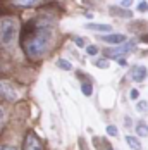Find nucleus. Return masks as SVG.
<instances>
[{
  "instance_id": "12",
  "label": "nucleus",
  "mask_w": 148,
  "mask_h": 150,
  "mask_svg": "<svg viewBox=\"0 0 148 150\" xmlns=\"http://www.w3.org/2000/svg\"><path fill=\"white\" fill-rule=\"evenodd\" d=\"M136 133H138V136H148V126L147 124H138L136 126Z\"/></svg>"
},
{
  "instance_id": "8",
  "label": "nucleus",
  "mask_w": 148,
  "mask_h": 150,
  "mask_svg": "<svg viewBox=\"0 0 148 150\" xmlns=\"http://www.w3.org/2000/svg\"><path fill=\"white\" fill-rule=\"evenodd\" d=\"M86 28L93 31H98V33H110L112 31L110 24H97V23H90V24H86Z\"/></svg>"
},
{
  "instance_id": "18",
  "label": "nucleus",
  "mask_w": 148,
  "mask_h": 150,
  "mask_svg": "<svg viewBox=\"0 0 148 150\" xmlns=\"http://www.w3.org/2000/svg\"><path fill=\"white\" fill-rule=\"evenodd\" d=\"M136 109H138L140 112H145L148 109V102H145V100H143V102H138V104H136Z\"/></svg>"
},
{
  "instance_id": "1",
  "label": "nucleus",
  "mask_w": 148,
  "mask_h": 150,
  "mask_svg": "<svg viewBox=\"0 0 148 150\" xmlns=\"http://www.w3.org/2000/svg\"><path fill=\"white\" fill-rule=\"evenodd\" d=\"M52 43V31L50 28H36L35 33L24 42V52L30 59H40L45 52L50 48Z\"/></svg>"
},
{
  "instance_id": "13",
  "label": "nucleus",
  "mask_w": 148,
  "mask_h": 150,
  "mask_svg": "<svg viewBox=\"0 0 148 150\" xmlns=\"http://www.w3.org/2000/svg\"><path fill=\"white\" fill-rule=\"evenodd\" d=\"M81 91H83L85 97H90V95L93 93V86H91V83H83V85H81Z\"/></svg>"
},
{
  "instance_id": "20",
  "label": "nucleus",
  "mask_w": 148,
  "mask_h": 150,
  "mask_svg": "<svg viewBox=\"0 0 148 150\" xmlns=\"http://www.w3.org/2000/svg\"><path fill=\"white\" fill-rule=\"evenodd\" d=\"M147 9H148V4H147V2H145V0H143V2H140V5H138V11H140V12H145Z\"/></svg>"
},
{
  "instance_id": "17",
  "label": "nucleus",
  "mask_w": 148,
  "mask_h": 150,
  "mask_svg": "<svg viewBox=\"0 0 148 150\" xmlns=\"http://www.w3.org/2000/svg\"><path fill=\"white\" fill-rule=\"evenodd\" d=\"M86 52H88V55H97V54H98V47L88 45L86 47Z\"/></svg>"
},
{
  "instance_id": "27",
  "label": "nucleus",
  "mask_w": 148,
  "mask_h": 150,
  "mask_svg": "<svg viewBox=\"0 0 148 150\" xmlns=\"http://www.w3.org/2000/svg\"><path fill=\"white\" fill-rule=\"evenodd\" d=\"M0 122H2V110H0Z\"/></svg>"
},
{
  "instance_id": "25",
  "label": "nucleus",
  "mask_w": 148,
  "mask_h": 150,
  "mask_svg": "<svg viewBox=\"0 0 148 150\" xmlns=\"http://www.w3.org/2000/svg\"><path fill=\"white\" fill-rule=\"evenodd\" d=\"M119 64L121 66H126V59H119Z\"/></svg>"
},
{
  "instance_id": "9",
  "label": "nucleus",
  "mask_w": 148,
  "mask_h": 150,
  "mask_svg": "<svg viewBox=\"0 0 148 150\" xmlns=\"http://www.w3.org/2000/svg\"><path fill=\"white\" fill-rule=\"evenodd\" d=\"M110 12L114 16H119V17H133L131 11H126L122 7H110Z\"/></svg>"
},
{
  "instance_id": "2",
  "label": "nucleus",
  "mask_w": 148,
  "mask_h": 150,
  "mask_svg": "<svg viewBox=\"0 0 148 150\" xmlns=\"http://www.w3.org/2000/svg\"><path fill=\"white\" fill-rule=\"evenodd\" d=\"M19 23L14 17H4L0 21V43L5 47H11L16 42Z\"/></svg>"
},
{
  "instance_id": "5",
  "label": "nucleus",
  "mask_w": 148,
  "mask_h": 150,
  "mask_svg": "<svg viewBox=\"0 0 148 150\" xmlns=\"http://www.w3.org/2000/svg\"><path fill=\"white\" fill-rule=\"evenodd\" d=\"M0 95H2V97H7L9 100H16V98H17V91H16L7 81H0Z\"/></svg>"
},
{
  "instance_id": "7",
  "label": "nucleus",
  "mask_w": 148,
  "mask_h": 150,
  "mask_svg": "<svg viewBox=\"0 0 148 150\" xmlns=\"http://www.w3.org/2000/svg\"><path fill=\"white\" fill-rule=\"evenodd\" d=\"M102 40L110 43V45H121V43L126 42V36L121 35V33H116V35H105V36H102Z\"/></svg>"
},
{
  "instance_id": "16",
  "label": "nucleus",
  "mask_w": 148,
  "mask_h": 150,
  "mask_svg": "<svg viewBox=\"0 0 148 150\" xmlns=\"http://www.w3.org/2000/svg\"><path fill=\"white\" fill-rule=\"evenodd\" d=\"M107 135H110V136H117V135H119V129L116 128V126L109 124V126H107Z\"/></svg>"
},
{
  "instance_id": "10",
  "label": "nucleus",
  "mask_w": 148,
  "mask_h": 150,
  "mask_svg": "<svg viewBox=\"0 0 148 150\" xmlns=\"http://www.w3.org/2000/svg\"><path fill=\"white\" fill-rule=\"evenodd\" d=\"M126 143L131 147L133 150H141V143H140V140L136 138V136H126Z\"/></svg>"
},
{
  "instance_id": "19",
  "label": "nucleus",
  "mask_w": 148,
  "mask_h": 150,
  "mask_svg": "<svg viewBox=\"0 0 148 150\" xmlns=\"http://www.w3.org/2000/svg\"><path fill=\"white\" fill-rule=\"evenodd\" d=\"M131 5H133V0H122L119 7H122V9H128V7H131Z\"/></svg>"
},
{
  "instance_id": "4",
  "label": "nucleus",
  "mask_w": 148,
  "mask_h": 150,
  "mask_svg": "<svg viewBox=\"0 0 148 150\" xmlns=\"http://www.w3.org/2000/svg\"><path fill=\"white\" fill-rule=\"evenodd\" d=\"M23 150H43V147H42L38 136L35 135V133H28L26 140H24V147H23Z\"/></svg>"
},
{
  "instance_id": "15",
  "label": "nucleus",
  "mask_w": 148,
  "mask_h": 150,
  "mask_svg": "<svg viewBox=\"0 0 148 150\" xmlns=\"http://www.w3.org/2000/svg\"><path fill=\"white\" fill-rule=\"evenodd\" d=\"M19 5H23V7H31V5H36L40 0H16Z\"/></svg>"
},
{
  "instance_id": "3",
  "label": "nucleus",
  "mask_w": 148,
  "mask_h": 150,
  "mask_svg": "<svg viewBox=\"0 0 148 150\" xmlns=\"http://www.w3.org/2000/svg\"><path fill=\"white\" fill-rule=\"evenodd\" d=\"M134 48H136V42H124V43H121V45H116V48H109V50H105V54L109 55V57H112V59H117L121 55H124V54H128V52H133Z\"/></svg>"
},
{
  "instance_id": "28",
  "label": "nucleus",
  "mask_w": 148,
  "mask_h": 150,
  "mask_svg": "<svg viewBox=\"0 0 148 150\" xmlns=\"http://www.w3.org/2000/svg\"><path fill=\"white\" fill-rule=\"evenodd\" d=\"M109 150H112V149H109Z\"/></svg>"
},
{
  "instance_id": "11",
  "label": "nucleus",
  "mask_w": 148,
  "mask_h": 150,
  "mask_svg": "<svg viewBox=\"0 0 148 150\" xmlns=\"http://www.w3.org/2000/svg\"><path fill=\"white\" fill-rule=\"evenodd\" d=\"M57 66H59L60 69H64V71H71V69H73V64L66 59H59L57 60Z\"/></svg>"
},
{
  "instance_id": "22",
  "label": "nucleus",
  "mask_w": 148,
  "mask_h": 150,
  "mask_svg": "<svg viewBox=\"0 0 148 150\" xmlns=\"http://www.w3.org/2000/svg\"><path fill=\"white\" fill-rule=\"evenodd\" d=\"M74 42H76V47H85V40H83L81 36H76Z\"/></svg>"
},
{
  "instance_id": "14",
  "label": "nucleus",
  "mask_w": 148,
  "mask_h": 150,
  "mask_svg": "<svg viewBox=\"0 0 148 150\" xmlns=\"http://www.w3.org/2000/svg\"><path fill=\"white\" fill-rule=\"evenodd\" d=\"M95 66L100 67V69H107L110 66V62H109V59H97L95 60Z\"/></svg>"
},
{
  "instance_id": "23",
  "label": "nucleus",
  "mask_w": 148,
  "mask_h": 150,
  "mask_svg": "<svg viewBox=\"0 0 148 150\" xmlns=\"http://www.w3.org/2000/svg\"><path fill=\"white\" fill-rule=\"evenodd\" d=\"M0 150H16V149L11 147V145H0Z\"/></svg>"
},
{
  "instance_id": "21",
  "label": "nucleus",
  "mask_w": 148,
  "mask_h": 150,
  "mask_svg": "<svg viewBox=\"0 0 148 150\" xmlns=\"http://www.w3.org/2000/svg\"><path fill=\"white\" fill-rule=\"evenodd\" d=\"M129 95H131V97H129L131 100H138V97H140V91L136 90V88H133V90H131V93H129Z\"/></svg>"
},
{
  "instance_id": "26",
  "label": "nucleus",
  "mask_w": 148,
  "mask_h": 150,
  "mask_svg": "<svg viewBox=\"0 0 148 150\" xmlns=\"http://www.w3.org/2000/svg\"><path fill=\"white\" fill-rule=\"evenodd\" d=\"M141 40H143V42H147V43H148V35H143V38H141Z\"/></svg>"
},
{
  "instance_id": "6",
  "label": "nucleus",
  "mask_w": 148,
  "mask_h": 150,
  "mask_svg": "<svg viewBox=\"0 0 148 150\" xmlns=\"http://www.w3.org/2000/svg\"><path fill=\"white\" fill-rule=\"evenodd\" d=\"M148 76V69L145 66H134L133 69H131V78H133L134 81H143V79H147Z\"/></svg>"
},
{
  "instance_id": "24",
  "label": "nucleus",
  "mask_w": 148,
  "mask_h": 150,
  "mask_svg": "<svg viewBox=\"0 0 148 150\" xmlns=\"http://www.w3.org/2000/svg\"><path fill=\"white\" fill-rule=\"evenodd\" d=\"M126 126H131V117H126Z\"/></svg>"
}]
</instances>
